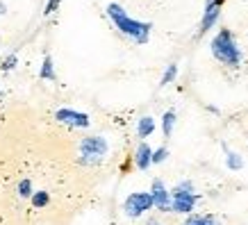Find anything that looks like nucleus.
I'll use <instances>...</instances> for the list:
<instances>
[{"label": "nucleus", "mask_w": 248, "mask_h": 225, "mask_svg": "<svg viewBox=\"0 0 248 225\" xmlns=\"http://www.w3.org/2000/svg\"><path fill=\"white\" fill-rule=\"evenodd\" d=\"M107 16H109V21L114 23V28H116L121 34L130 37L135 44H139V45L148 44V39H151V30H153L151 23L130 18L128 12L121 7V5H116V2H109V5H107Z\"/></svg>", "instance_id": "obj_1"}, {"label": "nucleus", "mask_w": 248, "mask_h": 225, "mask_svg": "<svg viewBox=\"0 0 248 225\" xmlns=\"http://www.w3.org/2000/svg\"><path fill=\"white\" fill-rule=\"evenodd\" d=\"M212 55H214V60L221 61V64H226V66H239L241 64V50L239 45L234 44L232 39V32L230 30H221L217 37L212 39Z\"/></svg>", "instance_id": "obj_2"}, {"label": "nucleus", "mask_w": 248, "mask_h": 225, "mask_svg": "<svg viewBox=\"0 0 248 225\" xmlns=\"http://www.w3.org/2000/svg\"><path fill=\"white\" fill-rule=\"evenodd\" d=\"M198 200H201V195L194 191L191 180H182L171 189V211L175 214H191Z\"/></svg>", "instance_id": "obj_3"}, {"label": "nucleus", "mask_w": 248, "mask_h": 225, "mask_svg": "<svg viewBox=\"0 0 248 225\" xmlns=\"http://www.w3.org/2000/svg\"><path fill=\"white\" fill-rule=\"evenodd\" d=\"M107 150V141L103 136H84L80 141V162L82 164H100L105 159Z\"/></svg>", "instance_id": "obj_4"}, {"label": "nucleus", "mask_w": 248, "mask_h": 225, "mask_svg": "<svg viewBox=\"0 0 248 225\" xmlns=\"http://www.w3.org/2000/svg\"><path fill=\"white\" fill-rule=\"evenodd\" d=\"M153 207H155V203H153L151 191H135V194H130L128 198H125V203H123V211H125L128 218H139L141 214L153 210Z\"/></svg>", "instance_id": "obj_5"}, {"label": "nucleus", "mask_w": 248, "mask_h": 225, "mask_svg": "<svg viewBox=\"0 0 248 225\" xmlns=\"http://www.w3.org/2000/svg\"><path fill=\"white\" fill-rule=\"evenodd\" d=\"M55 119L64 123V125H71V128H89V116L84 112H76V109H57L55 112Z\"/></svg>", "instance_id": "obj_6"}, {"label": "nucleus", "mask_w": 248, "mask_h": 225, "mask_svg": "<svg viewBox=\"0 0 248 225\" xmlns=\"http://www.w3.org/2000/svg\"><path fill=\"white\" fill-rule=\"evenodd\" d=\"M151 195L159 211H171V191H166V184L162 180H153Z\"/></svg>", "instance_id": "obj_7"}, {"label": "nucleus", "mask_w": 248, "mask_h": 225, "mask_svg": "<svg viewBox=\"0 0 248 225\" xmlns=\"http://www.w3.org/2000/svg\"><path fill=\"white\" fill-rule=\"evenodd\" d=\"M218 16H221V7H218L214 0H207L203 9V21H201V28H198V37H203L205 32L210 30L212 25L218 21Z\"/></svg>", "instance_id": "obj_8"}, {"label": "nucleus", "mask_w": 248, "mask_h": 225, "mask_svg": "<svg viewBox=\"0 0 248 225\" xmlns=\"http://www.w3.org/2000/svg\"><path fill=\"white\" fill-rule=\"evenodd\" d=\"M135 164H137V168L139 171H146L148 166L153 164V148L148 146V143H139L137 146V150H135Z\"/></svg>", "instance_id": "obj_9"}, {"label": "nucleus", "mask_w": 248, "mask_h": 225, "mask_svg": "<svg viewBox=\"0 0 248 225\" xmlns=\"http://www.w3.org/2000/svg\"><path fill=\"white\" fill-rule=\"evenodd\" d=\"M223 150H226V166L230 168V171H241L244 168V157H241L239 152H234V150H230L223 143Z\"/></svg>", "instance_id": "obj_10"}, {"label": "nucleus", "mask_w": 248, "mask_h": 225, "mask_svg": "<svg viewBox=\"0 0 248 225\" xmlns=\"http://www.w3.org/2000/svg\"><path fill=\"white\" fill-rule=\"evenodd\" d=\"M153 132H155V119H153V116H141L139 123H137V135L141 136V139H146V136H151Z\"/></svg>", "instance_id": "obj_11"}, {"label": "nucleus", "mask_w": 248, "mask_h": 225, "mask_svg": "<svg viewBox=\"0 0 248 225\" xmlns=\"http://www.w3.org/2000/svg\"><path fill=\"white\" fill-rule=\"evenodd\" d=\"M182 225H221V223L210 214H191Z\"/></svg>", "instance_id": "obj_12"}, {"label": "nucleus", "mask_w": 248, "mask_h": 225, "mask_svg": "<svg viewBox=\"0 0 248 225\" xmlns=\"http://www.w3.org/2000/svg\"><path fill=\"white\" fill-rule=\"evenodd\" d=\"M39 77H41V80H50V82H55V80H57L50 55H46V57H44V64H41V71H39Z\"/></svg>", "instance_id": "obj_13"}, {"label": "nucleus", "mask_w": 248, "mask_h": 225, "mask_svg": "<svg viewBox=\"0 0 248 225\" xmlns=\"http://www.w3.org/2000/svg\"><path fill=\"white\" fill-rule=\"evenodd\" d=\"M173 125H175V112H166L164 116H162V132H164V136L169 139L173 132Z\"/></svg>", "instance_id": "obj_14"}, {"label": "nucleus", "mask_w": 248, "mask_h": 225, "mask_svg": "<svg viewBox=\"0 0 248 225\" xmlns=\"http://www.w3.org/2000/svg\"><path fill=\"white\" fill-rule=\"evenodd\" d=\"M175 75H178V64H169L162 75V80H159V87H166V84H171L175 80Z\"/></svg>", "instance_id": "obj_15"}, {"label": "nucleus", "mask_w": 248, "mask_h": 225, "mask_svg": "<svg viewBox=\"0 0 248 225\" xmlns=\"http://www.w3.org/2000/svg\"><path fill=\"white\" fill-rule=\"evenodd\" d=\"M48 203H50V195H48V191H37V194L32 195V205H34L37 210L46 207Z\"/></svg>", "instance_id": "obj_16"}, {"label": "nucleus", "mask_w": 248, "mask_h": 225, "mask_svg": "<svg viewBox=\"0 0 248 225\" xmlns=\"http://www.w3.org/2000/svg\"><path fill=\"white\" fill-rule=\"evenodd\" d=\"M169 157V148H157V150H153V164H162L164 159Z\"/></svg>", "instance_id": "obj_17"}, {"label": "nucleus", "mask_w": 248, "mask_h": 225, "mask_svg": "<svg viewBox=\"0 0 248 225\" xmlns=\"http://www.w3.org/2000/svg\"><path fill=\"white\" fill-rule=\"evenodd\" d=\"M18 195H21V198H30L32 195V182L30 180H21V184H18Z\"/></svg>", "instance_id": "obj_18"}, {"label": "nucleus", "mask_w": 248, "mask_h": 225, "mask_svg": "<svg viewBox=\"0 0 248 225\" xmlns=\"http://www.w3.org/2000/svg\"><path fill=\"white\" fill-rule=\"evenodd\" d=\"M60 2H62V0H48V5H46V9H44V14L46 16L55 14V12H57V7H60Z\"/></svg>", "instance_id": "obj_19"}, {"label": "nucleus", "mask_w": 248, "mask_h": 225, "mask_svg": "<svg viewBox=\"0 0 248 225\" xmlns=\"http://www.w3.org/2000/svg\"><path fill=\"white\" fill-rule=\"evenodd\" d=\"M14 66H16V55H9L7 60L2 61V68H5V71H12Z\"/></svg>", "instance_id": "obj_20"}, {"label": "nucleus", "mask_w": 248, "mask_h": 225, "mask_svg": "<svg viewBox=\"0 0 248 225\" xmlns=\"http://www.w3.org/2000/svg\"><path fill=\"white\" fill-rule=\"evenodd\" d=\"M146 225H162V223H159L157 218H148V223H146Z\"/></svg>", "instance_id": "obj_21"}, {"label": "nucleus", "mask_w": 248, "mask_h": 225, "mask_svg": "<svg viewBox=\"0 0 248 225\" xmlns=\"http://www.w3.org/2000/svg\"><path fill=\"white\" fill-rule=\"evenodd\" d=\"M5 9H7L5 7V2H0V14H5Z\"/></svg>", "instance_id": "obj_22"}, {"label": "nucleus", "mask_w": 248, "mask_h": 225, "mask_svg": "<svg viewBox=\"0 0 248 225\" xmlns=\"http://www.w3.org/2000/svg\"><path fill=\"white\" fill-rule=\"evenodd\" d=\"M214 2H217L218 7H221V5H223V2H226V0H214Z\"/></svg>", "instance_id": "obj_23"}]
</instances>
